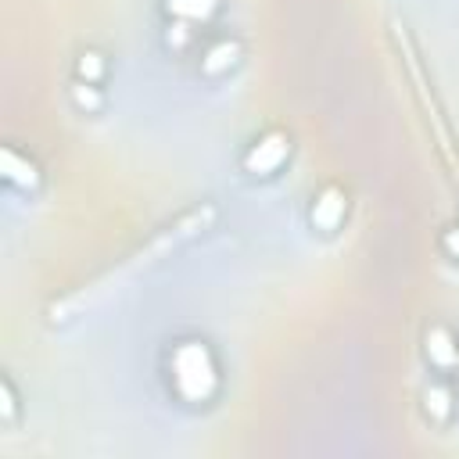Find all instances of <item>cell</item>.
Segmentation results:
<instances>
[{"label":"cell","instance_id":"277c9868","mask_svg":"<svg viewBox=\"0 0 459 459\" xmlns=\"http://www.w3.org/2000/svg\"><path fill=\"white\" fill-rule=\"evenodd\" d=\"M344 208H348L344 190L341 186H323L319 197H316V204H312V226L316 230H326V233L337 230L341 219H344Z\"/></svg>","mask_w":459,"mask_h":459},{"label":"cell","instance_id":"3957f363","mask_svg":"<svg viewBox=\"0 0 459 459\" xmlns=\"http://www.w3.org/2000/svg\"><path fill=\"white\" fill-rule=\"evenodd\" d=\"M287 154H290V136L273 129L262 140H255V147L244 154V169L255 172V176H269L287 161Z\"/></svg>","mask_w":459,"mask_h":459},{"label":"cell","instance_id":"7c38bea8","mask_svg":"<svg viewBox=\"0 0 459 459\" xmlns=\"http://www.w3.org/2000/svg\"><path fill=\"white\" fill-rule=\"evenodd\" d=\"M445 251H448V255H452V258H459V226H455V230H448V233H445Z\"/></svg>","mask_w":459,"mask_h":459},{"label":"cell","instance_id":"8992f818","mask_svg":"<svg viewBox=\"0 0 459 459\" xmlns=\"http://www.w3.org/2000/svg\"><path fill=\"white\" fill-rule=\"evenodd\" d=\"M427 355H430L437 366H455L459 348H455V341H452V333H448L445 326H434V330L427 333Z\"/></svg>","mask_w":459,"mask_h":459},{"label":"cell","instance_id":"6da1fadb","mask_svg":"<svg viewBox=\"0 0 459 459\" xmlns=\"http://www.w3.org/2000/svg\"><path fill=\"white\" fill-rule=\"evenodd\" d=\"M212 219H215V208L212 204H201V208H194V212H186L183 219H176L169 230H161L147 247H140V251H133L122 265H115L111 273H104V276H97L90 287H82V290H75V294H68V298H61V301H54L50 305V319L57 323V319H68L75 308H82V305H93L97 298H104V294H111V290H118L126 280H133L136 273H143L147 265H154L158 258H165L172 247H179L183 240H190L194 233H201L204 226H212Z\"/></svg>","mask_w":459,"mask_h":459},{"label":"cell","instance_id":"9c48e42d","mask_svg":"<svg viewBox=\"0 0 459 459\" xmlns=\"http://www.w3.org/2000/svg\"><path fill=\"white\" fill-rule=\"evenodd\" d=\"M100 72H104V61H100V54H82V57H79V79H86V82H97V79H100Z\"/></svg>","mask_w":459,"mask_h":459},{"label":"cell","instance_id":"ba28073f","mask_svg":"<svg viewBox=\"0 0 459 459\" xmlns=\"http://www.w3.org/2000/svg\"><path fill=\"white\" fill-rule=\"evenodd\" d=\"M233 57H237V47L233 43H219V47H212L208 50V57H204V72H222V68H230L233 65Z\"/></svg>","mask_w":459,"mask_h":459},{"label":"cell","instance_id":"30bf717a","mask_svg":"<svg viewBox=\"0 0 459 459\" xmlns=\"http://www.w3.org/2000/svg\"><path fill=\"white\" fill-rule=\"evenodd\" d=\"M90 86H93V82H86V90H82V82L75 86V100H79L82 108H97V93H93Z\"/></svg>","mask_w":459,"mask_h":459},{"label":"cell","instance_id":"8fae6325","mask_svg":"<svg viewBox=\"0 0 459 459\" xmlns=\"http://www.w3.org/2000/svg\"><path fill=\"white\" fill-rule=\"evenodd\" d=\"M0 391H4V416L11 420V416H14V391H11V380H4Z\"/></svg>","mask_w":459,"mask_h":459},{"label":"cell","instance_id":"52a82bcc","mask_svg":"<svg viewBox=\"0 0 459 459\" xmlns=\"http://www.w3.org/2000/svg\"><path fill=\"white\" fill-rule=\"evenodd\" d=\"M165 7H169V14L179 18V22H204V18L219 7V0H169Z\"/></svg>","mask_w":459,"mask_h":459},{"label":"cell","instance_id":"4fadbf2b","mask_svg":"<svg viewBox=\"0 0 459 459\" xmlns=\"http://www.w3.org/2000/svg\"><path fill=\"white\" fill-rule=\"evenodd\" d=\"M455 366H459V359H455Z\"/></svg>","mask_w":459,"mask_h":459},{"label":"cell","instance_id":"7a4b0ae2","mask_svg":"<svg viewBox=\"0 0 459 459\" xmlns=\"http://www.w3.org/2000/svg\"><path fill=\"white\" fill-rule=\"evenodd\" d=\"M172 387L183 402H208L219 387V366L204 341H183L172 348Z\"/></svg>","mask_w":459,"mask_h":459},{"label":"cell","instance_id":"5b68a950","mask_svg":"<svg viewBox=\"0 0 459 459\" xmlns=\"http://www.w3.org/2000/svg\"><path fill=\"white\" fill-rule=\"evenodd\" d=\"M0 165H4V176H7L11 183H18V186H36V183H39V172H36V165H32L29 158H22L14 147H4V154H0Z\"/></svg>","mask_w":459,"mask_h":459}]
</instances>
